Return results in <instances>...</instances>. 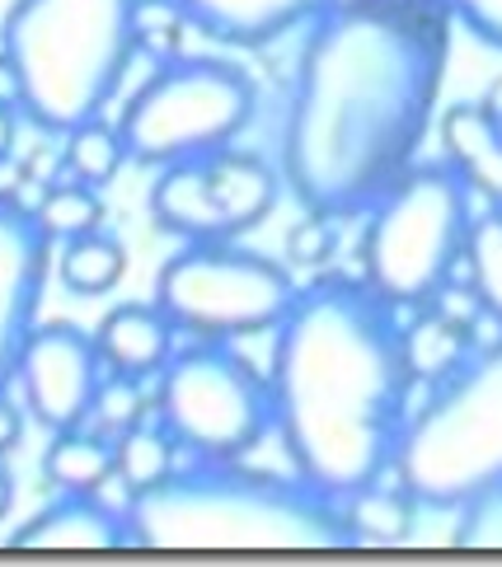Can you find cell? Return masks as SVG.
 Listing matches in <instances>:
<instances>
[{
	"mask_svg": "<svg viewBox=\"0 0 502 567\" xmlns=\"http://www.w3.org/2000/svg\"><path fill=\"white\" fill-rule=\"evenodd\" d=\"M19 432H24V417H19V409L6 399V390H0V455L19 441Z\"/></svg>",
	"mask_w": 502,
	"mask_h": 567,
	"instance_id": "obj_29",
	"label": "cell"
},
{
	"mask_svg": "<svg viewBox=\"0 0 502 567\" xmlns=\"http://www.w3.org/2000/svg\"><path fill=\"white\" fill-rule=\"evenodd\" d=\"M174 474V436L165 427L136 422L113 441V478L127 483L132 493H146Z\"/></svg>",
	"mask_w": 502,
	"mask_h": 567,
	"instance_id": "obj_21",
	"label": "cell"
},
{
	"mask_svg": "<svg viewBox=\"0 0 502 567\" xmlns=\"http://www.w3.org/2000/svg\"><path fill=\"white\" fill-rule=\"evenodd\" d=\"M296 300V281L273 258L221 245H188L174 254L155 277V306L170 315L174 329L207 342H230L249 333H268L287 319Z\"/></svg>",
	"mask_w": 502,
	"mask_h": 567,
	"instance_id": "obj_8",
	"label": "cell"
},
{
	"mask_svg": "<svg viewBox=\"0 0 502 567\" xmlns=\"http://www.w3.org/2000/svg\"><path fill=\"white\" fill-rule=\"evenodd\" d=\"M10 544L14 549H71V554L123 549L127 520L109 512V506L99 502V493H62L33 520L19 525Z\"/></svg>",
	"mask_w": 502,
	"mask_h": 567,
	"instance_id": "obj_14",
	"label": "cell"
},
{
	"mask_svg": "<svg viewBox=\"0 0 502 567\" xmlns=\"http://www.w3.org/2000/svg\"><path fill=\"white\" fill-rule=\"evenodd\" d=\"M470 357H474L470 323L447 315V310H423L404 329V367H409L413 380L441 384L447 375H455L460 367H465Z\"/></svg>",
	"mask_w": 502,
	"mask_h": 567,
	"instance_id": "obj_17",
	"label": "cell"
},
{
	"mask_svg": "<svg viewBox=\"0 0 502 567\" xmlns=\"http://www.w3.org/2000/svg\"><path fill=\"white\" fill-rule=\"evenodd\" d=\"M43 474L62 493H99L104 483H113V441L94 427L57 432L43 455Z\"/></svg>",
	"mask_w": 502,
	"mask_h": 567,
	"instance_id": "obj_18",
	"label": "cell"
},
{
	"mask_svg": "<svg viewBox=\"0 0 502 567\" xmlns=\"http://www.w3.org/2000/svg\"><path fill=\"white\" fill-rule=\"evenodd\" d=\"M451 539L460 549H502V483H489L484 493H474L460 506Z\"/></svg>",
	"mask_w": 502,
	"mask_h": 567,
	"instance_id": "obj_26",
	"label": "cell"
},
{
	"mask_svg": "<svg viewBox=\"0 0 502 567\" xmlns=\"http://www.w3.org/2000/svg\"><path fill=\"white\" fill-rule=\"evenodd\" d=\"M123 272H127V249L104 230L66 239L62 258H57V277H62L71 296H104L123 281Z\"/></svg>",
	"mask_w": 502,
	"mask_h": 567,
	"instance_id": "obj_20",
	"label": "cell"
},
{
	"mask_svg": "<svg viewBox=\"0 0 502 567\" xmlns=\"http://www.w3.org/2000/svg\"><path fill=\"white\" fill-rule=\"evenodd\" d=\"M470 184L451 165H413L371 207L361 281L390 306H432L470 239Z\"/></svg>",
	"mask_w": 502,
	"mask_h": 567,
	"instance_id": "obj_6",
	"label": "cell"
},
{
	"mask_svg": "<svg viewBox=\"0 0 502 567\" xmlns=\"http://www.w3.org/2000/svg\"><path fill=\"white\" fill-rule=\"evenodd\" d=\"M10 146H14V113H10L6 99H0V159L10 155Z\"/></svg>",
	"mask_w": 502,
	"mask_h": 567,
	"instance_id": "obj_30",
	"label": "cell"
},
{
	"mask_svg": "<svg viewBox=\"0 0 502 567\" xmlns=\"http://www.w3.org/2000/svg\"><path fill=\"white\" fill-rule=\"evenodd\" d=\"M395 474L432 512H460L489 483H502V348L470 357L404 422Z\"/></svg>",
	"mask_w": 502,
	"mask_h": 567,
	"instance_id": "obj_5",
	"label": "cell"
},
{
	"mask_svg": "<svg viewBox=\"0 0 502 567\" xmlns=\"http://www.w3.org/2000/svg\"><path fill=\"white\" fill-rule=\"evenodd\" d=\"M123 159H127L123 136H117V127H104L99 117L66 132V169H71L75 184H90V188L113 184L117 169H123Z\"/></svg>",
	"mask_w": 502,
	"mask_h": 567,
	"instance_id": "obj_23",
	"label": "cell"
},
{
	"mask_svg": "<svg viewBox=\"0 0 502 567\" xmlns=\"http://www.w3.org/2000/svg\"><path fill=\"white\" fill-rule=\"evenodd\" d=\"M10 502H14V483H10V470H6V464H0V520H6Z\"/></svg>",
	"mask_w": 502,
	"mask_h": 567,
	"instance_id": "obj_31",
	"label": "cell"
},
{
	"mask_svg": "<svg viewBox=\"0 0 502 567\" xmlns=\"http://www.w3.org/2000/svg\"><path fill=\"white\" fill-rule=\"evenodd\" d=\"M155 409L174 445L207 464L249 455L273 427V390L254 375L245 357L216 342L165 361Z\"/></svg>",
	"mask_w": 502,
	"mask_h": 567,
	"instance_id": "obj_9",
	"label": "cell"
},
{
	"mask_svg": "<svg viewBox=\"0 0 502 567\" xmlns=\"http://www.w3.org/2000/svg\"><path fill=\"white\" fill-rule=\"evenodd\" d=\"M94 342L104 352L109 371L146 380L155 371H165V361L174 357V323L160 306H117L104 315Z\"/></svg>",
	"mask_w": 502,
	"mask_h": 567,
	"instance_id": "obj_16",
	"label": "cell"
},
{
	"mask_svg": "<svg viewBox=\"0 0 502 567\" xmlns=\"http://www.w3.org/2000/svg\"><path fill=\"white\" fill-rule=\"evenodd\" d=\"M465 258H470V281H474L479 310L493 323H502V207H489L470 226Z\"/></svg>",
	"mask_w": 502,
	"mask_h": 567,
	"instance_id": "obj_22",
	"label": "cell"
},
{
	"mask_svg": "<svg viewBox=\"0 0 502 567\" xmlns=\"http://www.w3.org/2000/svg\"><path fill=\"white\" fill-rule=\"evenodd\" d=\"M136 43L142 0H14L0 62L29 123L66 136L109 109Z\"/></svg>",
	"mask_w": 502,
	"mask_h": 567,
	"instance_id": "obj_4",
	"label": "cell"
},
{
	"mask_svg": "<svg viewBox=\"0 0 502 567\" xmlns=\"http://www.w3.org/2000/svg\"><path fill=\"white\" fill-rule=\"evenodd\" d=\"M447 159L465 184L489 197V207H502V117L493 104H455L441 117Z\"/></svg>",
	"mask_w": 502,
	"mask_h": 567,
	"instance_id": "obj_15",
	"label": "cell"
},
{
	"mask_svg": "<svg viewBox=\"0 0 502 567\" xmlns=\"http://www.w3.org/2000/svg\"><path fill=\"white\" fill-rule=\"evenodd\" d=\"M404 329L367 281L296 291L273 348V427L310 488L348 502L395 470L409 403Z\"/></svg>",
	"mask_w": 502,
	"mask_h": 567,
	"instance_id": "obj_2",
	"label": "cell"
},
{
	"mask_svg": "<svg viewBox=\"0 0 502 567\" xmlns=\"http://www.w3.org/2000/svg\"><path fill=\"white\" fill-rule=\"evenodd\" d=\"M447 14H455L479 43L502 52V0H441Z\"/></svg>",
	"mask_w": 502,
	"mask_h": 567,
	"instance_id": "obj_27",
	"label": "cell"
},
{
	"mask_svg": "<svg viewBox=\"0 0 502 567\" xmlns=\"http://www.w3.org/2000/svg\"><path fill=\"white\" fill-rule=\"evenodd\" d=\"M413 512L418 502L409 497L404 483H371L344 502V516H348V530H352V544H404L409 530H413Z\"/></svg>",
	"mask_w": 502,
	"mask_h": 567,
	"instance_id": "obj_19",
	"label": "cell"
},
{
	"mask_svg": "<svg viewBox=\"0 0 502 567\" xmlns=\"http://www.w3.org/2000/svg\"><path fill=\"white\" fill-rule=\"evenodd\" d=\"M254 104L258 94L239 66L212 56H178L132 94L117 136L127 159L165 169L178 159L230 151V141L254 123Z\"/></svg>",
	"mask_w": 502,
	"mask_h": 567,
	"instance_id": "obj_7",
	"label": "cell"
},
{
	"mask_svg": "<svg viewBox=\"0 0 502 567\" xmlns=\"http://www.w3.org/2000/svg\"><path fill=\"white\" fill-rule=\"evenodd\" d=\"M441 0H334L300 52L283 169L310 216L371 212L432 127L451 56Z\"/></svg>",
	"mask_w": 502,
	"mask_h": 567,
	"instance_id": "obj_1",
	"label": "cell"
},
{
	"mask_svg": "<svg viewBox=\"0 0 502 567\" xmlns=\"http://www.w3.org/2000/svg\"><path fill=\"white\" fill-rule=\"evenodd\" d=\"M142 409H146L142 380H136V375H123V371H113V375H104V384H99V394H94V409H90V422H85V427H94L99 436L117 441L127 427H136V422H142Z\"/></svg>",
	"mask_w": 502,
	"mask_h": 567,
	"instance_id": "obj_25",
	"label": "cell"
},
{
	"mask_svg": "<svg viewBox=\"0 0 502 567\" xmlns=\"http://www.w3.org/2000/svg\"><path fill=\"white\" fill-rule=\"evenodd\" d=\"M14 375L24 384L29 413L57 436L90 422L94 394L104 384V352L75 323H43L29 333Z\"/></svg>",
	"mask_w": 502,
	"mask_h": 567,
	"instance_id": "obj_11",
	"label": "cell"
},
{
	"mask_svg": "<svg viewBox=\"0 0 502 567\" xmlns=\"http://www.w3.org/2000/svg\"><path fill=\"white\" fill-rule=\"evenodd\" d=\"M127 544L142 549H352L344 502L296 483L226 464H197L132 493Z\"/></svg>",
	"mask_w": 502,
	"mask_h": 567,
	"instance_id": "obj_3",
	"label": "cell"
},
{
	"mask_svg": "<svg viewBox=\"0 0 502 567\" xmlns=\"http://www.w3.org/2000/svg\"><path fill=\"white\" fill-rule=\"evenodd\" d=\"M48 249L52 239L38 226V216L0 197V390L14 380L19 352L33 333L48 277Z\"/></svg>",
	"mask_w": 502,
	"mask_h": 567,
	"instance_id": "obj_12",
	"label": "cell"
},
{
	"mask_svg": "<svg viewBox=\"0 0 502 567\" xmlns=\"http://www.w3.org/2000/svg\"><path fill=\"white\" fill-rule=\"evenodd\" d=\"M277 207V178L264 159L216 151L197 159L165 165L151 188V216L165 235H178L188 245H221L239 239L245 230L264 226V216Z\"/></svg>",
	"mask_w": 502,
	"mask_h": 567,
	"instance_id": "obj_10",
	"label": "cell"
},
{
	"mask_svg": "<svg viewBox=\"0 0 502 567\" xmlns=\"http://www.w3.org/2000/svg\"><path fill=\"white\" fill-rule=\"evenodd\" d=\"M38 216V226H43V235L52 239H80V235H90L104 226V197H99L90 184H57L43 193V202L33 207Z\"/></svg>",
	"mask_w": 502,
	"mask_h": 567,
	"instance_id": "obj_24",
	"label": "cell"
},
{
	"mask_svg": "<svg viewBox=\"0 0 502 567\" xmlns=\"http://www.w3.org/2000/svg\"><path fill=\"white\" fill-rule=\"evenodd\" d=\"M165 6L203 33L221 38V43L268 48L283 33L315 24L334 0H165Z\"/></svg>",
	"mask_w": 502,
	"mask_h": 567,
	"instance_id": "obj_13",
	"label": "cell"
},
{
	"mask_svg": "<svg viewBox=\"0 0 502 567\" xmlns=\"http://www.w3.org/2000/svg\"><path fill=\"white\" fill-rule=\"evenodd\" d=\"M287 254L296 262H325L334 254V230H329V216H310L287 235Z\"/></svg>",
	"mask_w": 502,
	"mask_h": 567,
	"instance_id": "obj_28",
	"label": "cell"
}]
</instances>
